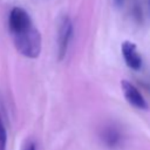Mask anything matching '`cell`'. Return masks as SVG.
Wrapping results in <instances>:
<instances>
[{"instance_id":"7a4b0ae2","label":"cell","mask_w":150,"mask_h":150,"mask_svg":"<svg viewBox=\"0 0 150 150\" xmlns=\"http://www.w3.org/2000/svg\"><path fill=\"white\" fill-rule=\"evenodd\" d=\"M73 35V23L68 15H64L59 25L57 33V56L59 60H62L68 50V46L70 43Z\"/></svg>"},{"instance_id":"9c48e42d","label":"cell","mask_w":150,"mask_h":150,"mask_svg":"<svg viewBox=\"0 0 150 150\" xmlns=\"http://www.w3.org/2000/svg\"><path fill=\"white\" fill-rule=\"evenodd\" d=\"M117 1H121V0H117Z\"/></svg>"},{"instance_id":"277c9868","label":"cell","mask_w":150,"mask_h":150,"mask_svg":"<svg viewBox=\"0 0 150 150\" xmlns=\"http://www.w3.org/2000/svg\"><path fill=\"white\" fill-rule=\"evenodd\" d=\"M121 50L127 66L134 70H138L142 67V57L137 52V47L131 41H123L121 45Z\"/></svg>"},{"instance_id":"8992f818","label":"cell","mask_w":150,"mask_h":150,"mask_svg":"<svg viewBox=\"0 0 150 150\" xmlns=\"http://www.w3.org/2000/svg\"><path fill=\"white\" fill-rule=\"evenodd\" d=\"M6 146H7V131L2 116L0 114V150H6Z\"/></svg>"},{"instance_id":"6da1fadb","label":"cell","mask_w":150,"mask_h":150,"mask_svg":"<svg viewBox=\"0 0 150 150\" xmlns=\"http://www.w3.org/2000/svg\"><path fill=\"white\" fill-rule=\"evenodd\" d=\"M8 26L18 52L26 57H38L41 52V34L29 14L23 8L14 7L9 13Z\"/></svg>"},{"instance_id":"ba28073f","label":"cell","mask_w":150,"mask_h":150,"mask_svg":"<svg viewBox=\"0 0 150 150\" xmlns=\"http://www.w3.org/2000/svg\"><path fill=\"white\" fill-rule=\"evenodd\" d=\"M146 4H148V7H149V9H150V0H146Z\"/></svg>"},{"instance_id":"52a82bcc","label":"cell","mask_w":150,"mask_h":150,"mask_svg":"<svg viewBox=\"0 0 150 150\" xmlns=\"http://www.w3.org/2000/svg\"><path fill=\"white\" fill-rule=\"evenodd\" d=\"M22 150H36V146H35V144L33 142H29V143H27L25 145V148Z\"/></svg>"},{"instance_id":"5b68a950","label":"cell","mask_w":150,"mask_h":150,"mask_svg":"<svg viewBox=\"0 0 150 150\" xmlns=\"http://www.w3.org/2000/svg\"><path fill=\"white\" fill-rule=\"evenodd\" d=\"M101 139L107 148L115 149V148L120 146L122 143V134H121L120 129H117L116 127L108 125L102 130Z\"/></svg>"},{"instance_id":"3957f363","label":"cell","mask_w":150,"mask_h":150,"mask_svg":"<svg viewBox=\"0 0 150 150\" xmlns=\"http://www.w3.org/2000/svg\"><path fill=\"white\" fill-rule=\"evenodd\" d=\"M121 89L124 95V98L128 101L129 104H131L132 107H135L137 109H142V110L148 109V103H146L145 98L131 82H129L127 80H122Z\"/></svg>"}]
</instances>
